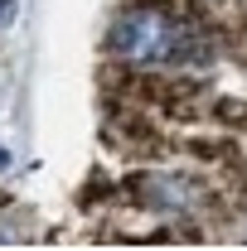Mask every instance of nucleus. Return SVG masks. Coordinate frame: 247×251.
Listing matches in <instances>:
<instances>
[{"label":"nucleus","mask_w":247,"mask_h":251,"mask_svg":"<svg viewBox=\"0 0 247 251\" xmlns=\"http://www.w3.org/2000/svg\"><path fill=\"white\" fill-rule=\"evenodd\" d=\"M112 49L131 63H170L185 53V29L170 25L160 10H131L112 29Z\"/></svg>","instance_id":"nucleus-1"},{"label":"nucleus","mask_w":247,"mask_h":251,"mask_svg":"<svg viewBox=\"0 0 247 251\" xmlns=\"http://www.w3.org/2000/svg\"><path fill=\"white\" fill-rule=\"evenodd\" d=\"M5 164H10V159H5V150H0V169H5Z\"/></svg>","instance_id":"nucleus-3"},{"label":"nucleus","mask_w":247,"mask_h":251,"mask_svg":"<svg viewBox=\"0 0 247 251\" xmlns=\"http://www.w3.org/2000/svg\"><path fill=\"white\" fill-rule=\"evenodd\" d=\"M0 20H10V5H5V0H0Z\"/></svg>","instance_id":"nucleus-2"}]
</instances>
